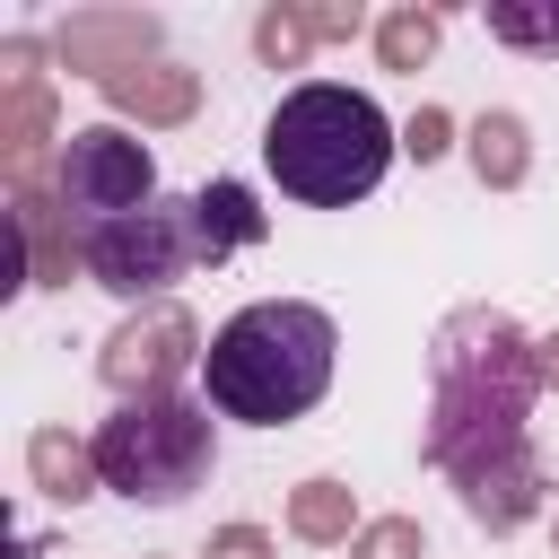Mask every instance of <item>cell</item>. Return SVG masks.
Returning <instances> with one entry per match:
<instances>
[{
    "label": "cell",
    "mask_w": 559,
    "mask_h": 559,
    "mask_svg": "<svg viewBox=\"0 0 559 559\" xmlns=\"http://www.w3.org/2000/svg\"><path fill=\"white\" fill-rule=\"evenodd\" d=\"M542 393V341H524L498 306H454L428 341V463L463 489L480 533H515L542 515V454L524 437Z\"/></svg>",
    "instance_id": "cell-1"
},
{
    "label": "cell",
    "mask_w": 559,
    "mask_h": 559,
    "mask_svg": "<svg viewBox=\"0 0 559 559\" xmlns=\"http://www.w3.org/2000/svg\"><path fill=\"white\" fill-rule=\"evenodd\" d=\"M332 358H341V323L306 297H253L236 306L210 349H201V393L218 419L245 428H288L332 393Z\"/></svg>",
    "instance_id": "cell-2"
},
{
    "label": "cell",
    "mask_w": 559,
    "mask_h": 559,
    "mask_svg": "<svg viewBox=\"0 0 559 559\" xmlns=\"http://www.w3.org/2000/svg\"><path fill=\"white\" fill-rule=\"evenodd\" d=\"M393 148H402V131L384 122V105L358 96V87H332V79L288 87V96L271 105V122H262V166H271V183H280L288 201H306V210H349V201H367V192L384 183Z\"/></svg>",
    "instance_id": "cell-3"
},
{
    "label": "cell",
    "mask_w": 559,
    "mask_h": 559,
    "mask_svg": "<svg viewBox=\"0 0 559 559\" xmlns=\"http://www.w3.org/2000/svg\"><path fill=\"white\" fill-rule=\"evenodd\" d=\"M87 445H96V472H105L114 498L183 507L210 480V463H218V419L192 393H148V402H122Z\"/></svg>",
    "instance_id": "cell-4"
},
{
    "label": "cell",
    "mask_w": 559,
    "mask_h": 559,
    "mask_svg": "<svg viewBox=\"0 0 559 559\" xmlns=\"http://www.w3.org/2000/svg\"><path fill=\"white\" fill-rule=\"evenodd\" d=\"M79 262L105 297H131V306H157L201 253H192V201H148L131 218H105L79 236Z\"/></svg>",
    "instance_id": "cell-5"
},
{
    "label": "cell",
    "mask_w": 559,
    "mask_h": 559,
    "mask_svg": "<svg viewBox=\"0 0 559 559\" xmlns=\"http://www.w3.org/2000/svg\"><path fill=\"white\" fill-rule=\"evenodd\" d=\"M52 201H61V218H70L79 236H87V227H105V218H131V210H148V201H157V157H148L122 122H87V131H70V140H61Z\"/></svg>",
    "instance_id": "cell-6"
},
{
    "label": "cell",
    "mask_w": 559,
    "mask_h": 559,
    "mask_svg": "<svg viewBox=\"0 0 559 559\" xmlns=\"http://www.w3.org/2000/svg\"><path fill=\"white\" fill-rule=\"evenodd\" d=\"M192 358H201V323H192L175 297H157V306L122 314V323L105 332L96 376H105L122 402H148V393H175V376H183Z\"/></svg>",
    "instance_id": "cell-7"
},
{
    "label": "cell",
    "mask_w": 559,
    "mask_h": 559,
    "mask_svg": "<svg viewBox=\"0 0 559 559\" xmlns=\"http://www.w3.org/2000/svg\"><path fill=\"white\" fill-rule=\"evenodd\" d=\"M157 52V17L148 9H70L61 35H52V61L79 70V79H122V70H148Z\"/></svg>",
    "instance_id": "cell-8"
},
{
    "label": "cell",
    "mask_w": 559,
    "mask_h": 559,
    "mask_svg": "<svg viewBox=\"0 0 559 559\" xmlns=\"http://www.w3.org/2000/svg\"><path fill=\"white\" fill-rule=\"evenodd\" d=\"M105 105H114V114H131V122L175 131V122H192V114H201V70H183V61L122 70V79H105Z\"/></svg>",
    "instance_id": "cell-9"
},
{
    "label": "cell",
    "mask_w": 559,
    "mask_h": 559,
    "mask_svg": "<svg viewBox=\"0 0 559 559\" xmlns=\"http://www.w3.org/2000/svg\"><path fill=\"white\" fill-rule=\"evenodd\" d=\"M245 245H262V210H253V192H245L236 175L201 183V192H192V253H201V262H227V253H245Z\"/></svg>",
    "instance_id": "cell-10"
},
{
    "label": "cell",
    "mask_w": 559,
    "mask_h": 559,
    "mask_svg": "<svg viewBox=\"0 0 559 559\" xmlns=\"http://www.w3.org/2000/svg\"><path fill=\"white\" fill-rule=\"evenodd\" d=\"M26 472H35V489H44V498H61V507H79V498H96V489H105L96 445H79L70 428H35V437H26Z\"/></svg>",
    "instance_id": "cell-11"
},
{
    "label": "cell",
    "mask_w": 559,
    "mask_h": 559,
    "mask_svg": "<svg viewBox=\"0 0 559 559\" xmlns=\"http://www.w3.org/2000/svg\"><path fill=\"white\" fill-rule=\"evenodd\" d=\"M463 148H472V175L489 183V192H515L524 175H533V131H524V114H480L472 131H463Z\"/></svg>",
    "instance_id": "cell-12"
},
{
    "label": "cell",
    "mask_w": 559,
    "mask_h": 559,
    "mask_svg": "<svg viewBox=\"0 0 559 559\" xmlns=\"http://www.w3.org/2000/svg\"><path fill=\"white\" fill-rule=\"evenodd\" d=\"M288 533H297V542H358V533H367V524H358V489L332 480V472L297 480V489H288Z\"/></svg>",
    "instance_id": "cell-13"
},
{
    "label": "cell",
    "mask_w": 559,
    "mask_h": 559,
    "mask_svg": "<svg viewBox=\"0 0 559 559\" xmlns=\"http://www.w3.org/2000/svg\"><path fill=\"white\" fill-rule=\"evenodd\" d=\"M437 35H445L437 9H393V17H376V52H384V70H419V61L437 52Z\"/></svg>",
    "instance_id": "cell-14"
},
{
    "label": "cell",
    "mask_w": 559,
    "mask_h": 559,
    "mask_svg": "<svg viewBox=\"0 0 559 559\" xmlns=\"http://www.w3.org/2000/svg\"><path fill=\"white\" fill-rule=\"evenodd\" d=\"M489 35L515 52H559V0H489Z\"/></svg>",
    "instance_id": "cell-15"
},
{
    "label": "cell",
    "mask_w": 559,
    "mask_h": 559,
    "mask_svg": "<svg viewBox=\"0 0 559 559\" xmlns=\"http://www.w3.org/2000/svg\"><path fill=\"white\" fill-rule=\"evenodd\" d=\"M253 52H262L271 70H297V61L314 52V26H306V9H262V17H253Z\"/></svg>",
    "instance_id": "cell-16"
},
{
    "label": "cell",
    "mask_w": 559,
    "mask_h": 559,
    "mask_svg": "<svg viewBox=\"0 0 559 559\" xmlns=\"http://www.w3.org/2000/svg\"><path fill=\"white\" fill-rule=\"evenodd\" d=\"M428 550V533L411 524V515H376L358 542H349V559H419Z\"/></svg>",
    "instance_id": "cell-17"
},
{
    "label": "cell",
    "mask_w": 559,
    "mask_h": 559,
    "mask_svg": "<svg viewBox=\"0 0 559 559\" xmlns=\"http://www.w3.org/2000/svg\"><path fill=\"white\" fill-rule=\"evenodd\" d=\"M402 148H411L419 166H428V157H445V148H454V114H445V105H419V114L402 122Z\"/></svg>",
    "instance_id": "cell-18"
},
{
    "label": "cell",
    "mask_w": 559,
    "mask_h": 559,
    "mask_svg": "<svg viewBox=\"0 0 559 559\" xmlns=\"http://www.w3.org/2000/svg\"><path fill=\"white\" fill-rule=\"evenodd\" d=\"M306 26H314V44H349V35L367 26V9H358V0H314Z\"/></svg>",
    "instance_id": "cell-19"
},
{
    "label": "cell",
    "mask_w": 559,
    "mask_h": 559,
    "mask_svg": "<svg viewBox=\"0 0 559 559\" xmlns=\"http://www.w3.org/2000/svg\"><path fill=\"white\" fill-rule=\"evenodd\" d=\"M201 559H280V550H271V533H262V524H218Z\"/></svg>",
    "instance_id": "cell-20"
},
{
    "label": "cell",
    "mask_w": 559,
    "mask_h": 559,
    "mask_svg": "<svg viewBox=\"0 0 559 559\" xmlns=\"http://www.w3.org/2000/svg\"><path fill=\"white\" fill-rule=\"evenodd\" d=\"M35 61H44V52H35L26 35H9V44H0V79H9V87H44V70H35Z\"/></svg>",
    "instance_id": "cell-21"
},
{
    "label": "cell",
    "mask_w": 559,
    "mask_h": 559,
    "mask_svg": "<svg viewBox=\"0 0 559 559\" xmlns=\"http://www.w3.org/2000/svg\"><path fill=\"white\" fill-rule=\"evenodd\" d=\"M542 384H559V332L542 341Z\"/></svg>",
    "instance_id": "cell-22"
}]
</instances>
